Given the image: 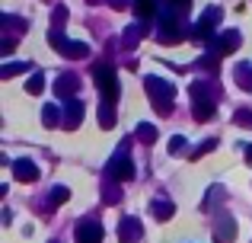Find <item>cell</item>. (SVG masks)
<instances>
[{
  "label": "cell",
  "instance_id": "6da1fadb",
  "mask_svg": "<svg viewBox=\"0 0 252 243\" xmlns=\"http://www.w3.org/2000/svg\"><path fill=\"white\" fill-rule=\"evenodd\" d=\"M147 96L154 100V106L166 115L172 109V96H176V90H172V83L160 80V77H147Z\"/></svg>",
  "mask_w": 252,
  "mask_h": 243
},
{
  "label": "cell",
  "instance_id": "7a4b0ae2",
  "mask_svg": "<svg viewBox=\"0 0 252 243\" xmlns=\"http://www.w3.org/2000/svg\"><path fill=\"white\" fill-rule=\"evenodd\" d=\"M93 77H96V87H99V93H102V100L115 103L118 100V77H115V70H112L109 64H96Z\"/></svg>",
  "mask_w": 252,
  "mask_h": 243
},
{
  "label": "cell",
  "instance_id": "3957f363",
  "mask_svg": "<svg viewBox=\"0 0 252 243\" xmlns=\"http://www.w3.org/2000/svg\"><path fill=\"white\" fill-rule=\"evenodd\" d=\"M204 83H195V87H191V96H195V109H191V112H195V122H208V119H214V103L208 100V96H204Z\"/></svg>",
  "mask_w": 252,
  "mask_h": 243
},
{
  "label": "cell",
  "instance_id": "277c9868",
  "mask_svg": "<svg viewBox=\"0 0 252 243\" xmlns=\"http://www.w3.org/2000/svg\"><path fill=\"white\" fill-rule=\"evenodd\" d=\"M109 176H112V179H118V182L134 179V167H131V157H115V160H112V167H109Z\"/></svg>",
  "mask_w": 252,
  "mask_h": 243
},
{
  "label": "cell",
  "instance_id": "5b68a950",
  "mask_svg": "<svg viewBox=\"0 0 252 243\" xmlns=\"http://www.w3.org/2000/svg\"><path fill=\"white\" fill-rule=\"evenodd\" d=\"M13 176H16L19 182H35L38 179V167L32 160H16L13 163Z\"/></svg>",
  "mask_w": 252,
  "mask_h": 243
},
{
  "label": "cell",
  "instance_id": "8992f818",
  "mask_svg": "<svg viewBox=\"0 0 252 243\" xmlns=\"http://www.w3.org/2000/svg\"><path fill=\"white\" fill-rule=\"evenodd\" d=\"M77 243H102V227L86 221V224L77 227Z\"/></svg>",
  "mask_w": 252,
  "mask_h": 243
},
{
  "label": "cell",
  "instance_id": "52a82bcc",
  "mask_svg": "<svg viewBox=\"0 0 252 243\" xmlns=\"http://www.w3.org/2000/svg\"><path fill=\"white\" fill-rule=\"evenodd\" d=\"M83 122V103L80 100H70L67 109H64V128H77Z\"/></svg>",
  "mask_w": 252,
  "mask_h": 243
},
{
  "label": "cell",
  "instance_id": "ba28073f",
  "mask_svg": "<svg viewBox=\"0 0 252 243\" xmlns=\"http://www.w3.org/2000/svg\"><path fill=\"white\" fill-rule=\"evenodd\" d=\"M157 38H160L163 45H176V42H182V38H185V32L179 29L176 23H163L160 32H157Z\"/></svg>",
  "mask_w": 252,
  "mask_h": 243
},
{
  "label": "cell",
  "instance_id": "9c48e42d",
  "mask_svg": "<svg viewBox=\"0 0 252 243\" xmlns=\"http://www.w3.org/2000/svg\"><path fill=\"white\" fill-rule=\"evenodd\" d=\"M236 237V221L233 218H220L217 221V231H214V240L217 243H230Z\"/></svg>",
  "mask_w": 252,
  "mask_h": 243
},
{
  "label": "cell",
  "instance_id": "30bf717a",
  "mask_svg": "<svg viewBox=\"0 0 252 243\" xmlns=\"http://www.w3.org/2000/svg\"><path fill=\"white\" fill-rule=\"evenodd\" d=\"M118 237H122V243H141V224H137V218H125Z\"/></svg>",
  "mask_w": 252,
  "mask_h": 243
},
{
  "label": "cell",
  "instance_id": "8fae6325",
  "mask_svg": "<svg viewBox=\"0 0 252 243\" xmlns=\"http://www.w3.org/2000/svg\"><path fill=\"white\" fill-rule=\"evenodd\" d=\"M236 48H240V32L236 29L223 32V35L217 38V55H230V51H236Z\"/></svg>",
  "mask_w": 252,
  "mask_h": 243
},
{
  "label": "cell",
  "instance_id": "7c38bea8",
  "mask_svg": "<svg viewBox=\"0 0 252 243\" xmlns=\"http://www.w3.org/2000/svg\"><path fill=\"white\" fill-rule=\"evenodd\" d=\"M99 125L102 128H115V103H99Z\"/></svg>",
  "mask_w": 252,
  "mask_h": 243
},
{
  "label": "cell",
  "instance_id": "4fadbf2b",
  "mask_svg": "<svg viewBox=\"0 0 252 243\" xmlns=\"http://www.w3.org/2000/svg\"><path fill=\"white\" fill-rule=\"evenodd\" d=\"M134 13L141 19H154L157 16V0H134Z\"/></svg>",
  "mask_w": 252,
  "mask_h": 243
},
{
  "label": "cell",
  "instance_id": "5bb4252c",
  "mask_svg": "<svg viewBox=\"0 0 252 243\" xmlns=\"http://www.w3.org/2000/svg\"><path fill=\"white\" fill-rule=\"evenodd\" d=\"M195 38L198 42H211L214 38V23H208V19H198V26H195Z\"/></svg>",
  "mask_w": 252,
  "mask_h": 243
},
{
  "label": "cell",
  "instance_id": "9a60e30c",
  "mask_svg": "<svg viewBox=\"0 0 252 243\" xmlns=\"http://www.w3.org/2000/svg\"><path fill=\"white\" fill-rule=\"evenodd\" d=\"M77 87H80V80H77L74 74H64L61 80H58V93H61V96H70Z\"/></svg>",
  "mask_w": 252,
  "mask_h": 243
},
{
  "label": "cell",
  "instance_id": "2e32d148",
  "mask_svg": "<svg viewBox=\"0 0 252 243\" xmlns=\"http://www.w3.org/2000/svg\"><path fill=\"white\" fill-rule=\"evenodd\" d=\"M58 122H64V119H61V112H58V106H45V109H42V125L55 128Z\"/></svg>",
  "mask_w": 252,
  "mask_h": 243
},
{
  "label": "cell",
  "instance_id": "e0dca14e",
  "mask_svg": "<svg viewBox=\"0 0 252 243\" xmlns=\"http://www.w3.org/2000/svg\"><path fill=\"white\" fill-rule=\"evenodd\" d=\"M137 138H141L144 144H154L157 141V128L154 125H137Z\"/></svg>",
  "mask_w": 252,
  "mask_h": 243
},
{
  "label": "cell",
  "instance_id": "ac0fdd59",
  "mask_svg": "<svg viewBox=\"0 0 252 243\" xmlns=\"http://www.w3.org/2000/svg\"><path fill=\"white\" fill-rule=\"evenodd\" d=\"M26 90H29L32 96H38V93L45 90V77H42V74H32V77H29V83H26Z\"/></svg>",
  "mask_w": 252,
  "mask_h": 243
},
{
  "label": "cell",
  "instance_id": "d6986e66",
  "mask_svg": "<svg viewBox=\"0 0 252 243\" xmlns=\"http://www.w3.org/2000/svg\"><path fill=\"white\" fill-rule=\"evenodd\" d=\"M154 214L160 221H169L172 218V205H169V202H157V205H154Z\"/></svg>",
  "mask_w": 252,
  "mask_h": 243
},
{
  "label": "cell",
  "instance_id": "ffe728a7",
  "mask_svg": "<svg viewBox=\"0 0 252 243\" xmlns=\"http://www.w3.org/2000/svg\"><path fill=\"white\" fill-rule=\"evenodd\" d=\"M67 199H70V192H67V189H64V186H58L55 192H51V199H48V202H51V208H55V205H64V202H67Z\"/></svg>",
  "mask_w": 252,
  "mask_h": 243
},
{
  "label": "cell",
  "instance_id": "44dd1931",
  "mask_svg": "<svg viewBox=\"0 0 252 243\" xmlns=\"http://www.w3.org/2000/svg\"><path fill=\"white\" fill-rule=\"evenodd\" d=\"M26 68H29V64H26V61H23V64H6V68L0 70V77H3V80H6V77H16V74H23Z\"/></svg>",
  "mask_w": 252,
  "mask_h": 243
},
{
  "label": "cell",
  "instance_id": "7402d4cb",
  "mask_svg": "<svg viewBox=\"0 0 252 243\" xmlns=\"http://www.w3.org/2000/svg\"><path fill=\"white\" fill-rule=\"evenodd\" d=\"M182 150H185V138L182 135L172 138V141H169V154H182Z\"/></svg>",
  "mask_w": 252,
  "mask_h": 243
},
{
  "label": "cell",
  "instance_id": "603a6c76",
  "mask_svg": "<svg viewBox=\"0 0 252 243\" xmlns=\"http://www.w3.org/2000/svg\"><path fill=\"white\" fill-rule=\"evenodd\" d=\"M64 19H67V10H64V6H58V10H55V26H51V29H61Z\"/></svg>",
  "mask_w": 252,
  "mask_h": 243
},
{
  "label": "cell",
  "instance_id": "cb8c5ba5",
  "mask_svg": "<svg viewBox=\"0 0 252 243\" xmlns=\"http://www.w3.org/2000/svg\"><path fill=\"white\" fill-rule=\"evenodd\" d=\"M214 147H217V141H208V144H201V147H198L191 157H201V154H208V150H214Z\"/></svg>",
  "mask_w": 252,
  "mask_h": 243
},
{
  "label": "cell",
  "instance_id": "d4e9b609",
  "mask_svg": "<svg viewBox=\"0 0 252 243\" xmlns=\"http://www.w3.org/2000/svg\"><path fill=\"white\" fill-rule=\"evenodd\" d=\"M172 6H176L179 13H185V10H189V6H191V0H172Z\"/></svg>",
  "mask_w": 252,
  "mask_h": 243
},
{
  "label": "cell",
  "instance_id": "484cf974",
  "mask_svg": "<svg viewBox=\"0 0 252 243\" xmlns=\"http://www.w3.org/2000/svg\"><path fill=\"white\" fill-rule=\"evenodd\" d=\"M0 51H3V55H10V51H13V38H6V42L0 45Z\"/></svg>",
  "mask_w": 252,
  "mask_h": 243
},
{
  "label": "cell",
  "instance_id": "4316f807",
  "mask_svg": "<svg viewBox=\"0 0 252 243\" xmlns=\"http://www.w3.org/2000/svg\"><path fill=\"white\" fill-rule=\"evenodd\" d=\"M246 160H249V163H252V147H246Z\"/></svg>",
  "mask_w": 252,
  "mask_h": 243
},
{
  "label": "cell",
  "instance_id": "83f0119b",
  "mask_svg": "<svg viewBox=\"0 0 252 243\" xmlns=\"http://www.w3.org/2000/svg\"><path fill=\"white\" fill-rule=\"evenodd\" d=\"M90 3H99V0H90Z\"/></svg>",
  "mask_w": 252,
  "mask_h": 243
}]
</instances>
